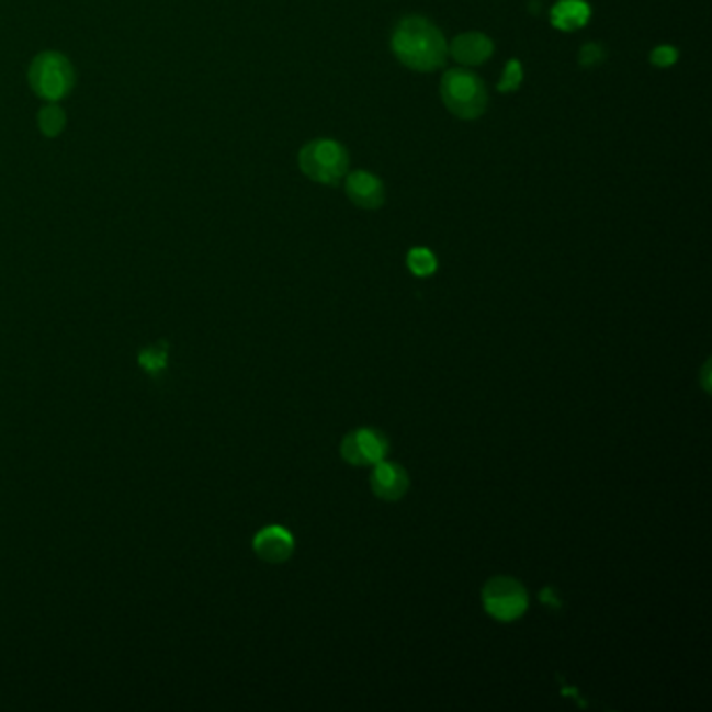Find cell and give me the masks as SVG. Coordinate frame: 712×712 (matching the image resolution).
I'll use <instances>...</instances> for the list:
<instances>
[{
    "label": "cell",
    "mask_w": 712,
    "mask_h": 712,
    "mask_svg": "<svg viewBox=\"0 0 712 712\" xmlns=\"http://www.w3.org/2000/svg\"><path fill=\"white\" fill-rule=\"evenodd\" d=\"M387 452V437L383 432L372 429V427L349 432L343 439V443H341L343 460L349 464H353V466L378 464V462L385 460Z\"/></svg>",
    "instance_id": "cell-6"
},
{
    "label": "cell",
    "mask_w": 712,
    "mask_h": 712,
    "mask_svg": "<svg viewBox=\"0 0 712 712\" xmlns=\"http://www.w3.org/2000/svg\"><path fill=\"white\" fill-rule=\"evenodd\" d=\"M520 82H522V65L517 59H512V61L506 64V69H504V76L499 80L497 90L499 92H512V90H517L520 87Z\"/></svg>",
    "instance_id": "cell-15"
},
{
    "label": "cell",
    "mask_w": 712,
    "mask_h": 712,
    "mask_svg": "<svg viewBox=\"0 0 712 712\" xmlns=\"http://www.w3.org/2000/svg\"><path fill=\"white\" fill-rule=\"evenodd\" d=\"M370 487L374 496L385 499V501H397L406 496L410 487L408 473L395 464V462H378L374 464V473L370 476Z\"/></svg>",
    "instance_id": "cell-8"
},
{
    "label": "cell",
    "mask_w": 712,
    "mask_h": 712,
    "mask_svg": "<svg viewBox=\"0 0 712 712\" xmlns=\"http://www.w3.org/2000/svg\"><path fill=\"white\" fill-rule=\"evenodd\" d=\"M439 90H441V101L450 109V113L466 122L478 120L489 103L485 82L471 69H462V67L448 69L441 78Z\"/></svg>",
    "instance_id": "cell-2"
},
{
    "label": "cell",
    "mask_w": 712,
    "mask_h": 712,
    "mask_svg": "<svg viewBox=\"0 0 712 712\" xmlns=\"http://www.w3.org/2000/svg\"><path fill=\"white\" fill-rule=\"evenodd\" d=\"M408 268L416 276H431L432 272L437 270V258L429 249H422V247L411 249L408 253Z\"/></svg>",
    "instance_id": "cell-14"
},
{
    "label": "cell",
    "mask_w": 712,
    "mask_h": 712,
    "mask_svg": "<svg viewBox=\"0 0 712 712\" xmlns=\"http://www.w3.org/2000/svg\"><path fill=\"white\" fill-rule=\"evenodd\" d=\"M38 126L46 138H57L65 128V111L57 103H48L38 113Z\"/></svg>",
    "instance_id": "cell-13"
},
{
    "label": "cell",
    "mask_w": 712,
    "mask_h": 712,
    "mask_svg": "<svg viewBox=\"0 0 712 712\" xmlns=\"http://www.w3.org/2000/svg\"><path fill=\"white\" fill-rule=\"evenodd\" d=\"M346 193L349 201L362 210H378L385 203L383 180L366 170L347 173Z\"/></svg>",
    "instance_id": "cell-7"
},
{
    "label": "cell",
    "mask_w": 712,
    "mask_h": 712,
    "mask_svg": "<svg viewBox=\"0 0 712 712\" xmlns=\"http://www.w3.org/2000/svg\"><path fill=\"white\" fill-rule=\"evenodd\" d=\"M448 53H452L457 64L475 67L485 64L494 55V41L481 32H466L453 38Z\"/></svg>",
    "instance_id": "cell-10"
},
{
    "label": "cell",
    "mask_w": 712,
    "mask_h": 712,
    "mask_svg": "<svg viewBox=\"0 0 712 712\" xmlns=\"http://www.w3.org/2000/svg\"><path fill=\"white\" fill-rule=\"evenodd\" d=\"M604 59V48L600 44H585L579 53V64L594 67Z\"/></svg>",
    "instance_id": "cell-17"
},
{
    "label": "cell",
    "mask_w": 712,
    "mask_h": 712,
    "mask_svg": "<svg viewBox=\"0 0 712 712\" xmlns=\"http://www.w3.org/2000/svg\"><path fill=\"white\" fill-rule=\"evenodd\" d=\"M168 353H170V347L166 341H161L157 346L145 347L138 355V364L147 374L159 376L168 368Z\"/></svg>",
    "instance_id": "cell-12"
},
{
    "label": "cell",
    "mask_w": 712,
    "mask_h": 712,
    "mask_svg": "<svg viewBox=\"0 0 712 712\" xmlns=\"http://www.w3.org/2000/svg\"><path fill=\"white\" fill-rule=\"evenodd\" d=\"M679 59V50L670 44H663V46H656L652 53H649V64L665 69V67H670V65L677 64Z\"/></svg>",
    "instance_id": "cell-16"
},
{
    "label": "cell",
    "mask_w": 712,
    "mask_h": 712,
    "mask_svg": "<svg viewBox=\"0 0 712 712\" xmlns=\"http://www.w3.org/2000/svg\"><path fill=\"white\" fill-rule=\"evenodd\" d=\"M27 80L41 99L48 103H59L71 92L76 78L74 67L65 55L57 50H46L30 65Z\"/></svg>",
    "instance_id": "cell-4"
},
{
    "label": "cell",
    "mask_w": 712,
    "mask_h": 712,
    "mask_svg": "<svg viewBox=\"0 0 712 712\" xmlns=\"http://www.w3.org/2000/svg\"><path fill=\"white\" fill-rule=\"evenodd\" d=\"M253 550L261 561L282 564L291 558L295 550V540L284 527H265L256 535Z\"/></svg>",
    "instance_id": "cell-9"
},
{
    "label": "cell",
    "mask_w": 712,
    "mask_h": 712,
    "mask_svg": "<svg viewBox=\"0 0 712 712\" xmlns=\"http://www.w3.org/2000/svg\"><path fill=\"white\" fill-rule=\"evenodd\" d=\"M709 370H711V364H707V366H704V378H702V383H704V388H707V391H711V383H709Z\"/></svg>",
    "instance_id": "cell-18"
},
{
    "label": "cell",
    "mask_w": 712,
    "mask_h": 712,
    "mask_svg": "<svg viewBox=\"0 0 712 712\" xmlns=\"http://www.w3.org/2000/svg\"><path fill=\"white\" fill-rule=\"evenodd\" d=\"M302 172L318 184H339L349 172L347 149L330 138H318L303 147L300 152Z\"/></svg>",
    "instance_id": "cell-3"
},
{
    "label": "cell",
    "mask_w": 712,
    "mask_h": 712,
    "mask_svg": "<svg viewBox=\"0 0 712 712\" xmlns=\"http://www.w3.org/2000/svg\"><path fill=\"white\" fill-rule=\"evenodd\" d=\"M483 606L497 621H517L527 606H529V596L522 583L512 579V577H494L485 583L483 587Z\"/></svg>",
    "instance_id": "cell-5"
},
{
    "label": "cell",
    "mask_w": 712,
    "mask_h": 712,
    "mask_svg": "<svg viewBox=\"0 0 712 712\" xmlns=\"http://www.w3.org/2000/svg\"><path fill=\"white\" fill-rule=\"evenodd\" d=\"M552 25L562 32H577L591 18V9L585 0H558L550 13Z\"/></svg>",
    "instance_id": "cell-11"
},
{
    "label": "cell",
    "mask_w": 712,
    "mask_h": 712,
    "mask_svg": "<svg viewBox=\"0 0 712 712\" xmlns=\"http://www.w3.org/2000/svg\"><path fill=\"white\" fill-rule=\"evenodd\" d=\"M391 50L399 64L414 71H434L448 59L445 36L434 23L420 15H408L395 25Z\"/></svg>",
    "instance_id": "cell-1"
}]
</instances>
